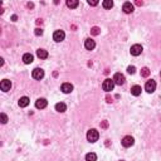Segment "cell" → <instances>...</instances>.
Masks as SVG:
<instances>
[{
  "instance_id": "obj_2",
  "label": "cell",
  "mask_w": 161,
  "mask_h": 161,
  "mask_svg": "<svg viewBox=\"0 0 161 161\" xmlns=\"http://www.w3.org/2000/svg\"><path fill=\"white\" fill-rule=\"evenodd\" d=\"M113 87H115V82H113V79H111V78L105 79L103 83H102V88H103V91H106V92L113 91Z\"/></svg>"
},
{
  "instance_id": "obj_7",
  "label": "cell",
  "mask_w": 161,
  "mask_h": 161,
  "mask_svg": "<svg viewBox=\"0 0 161 161\" xmlns=\"http://www.w3.org/2000/svg\"><path fill=\"white\" fill-rule=\"evenodd\" d=\"M130 52H131L132 56L137 57V56H140V54L142 53V46H140V44H135V46H132V47H131Z\"/></svg>"
},
{
  "instance_id": "obj_6",
  "label": "cell",
  "mask_w": 161,
  "mask_h": 161,
  "mask_svg": "<svg viewBox=\"0 0 161 161\" xmlns=\"http://www.w3.org/2000/svg\"><path fill=\"white\" fill-rule=\"evenodd\" d=\"M32 76L34 79H42V78L44 77V71L42 69V68H35V69H33L32 72Z\"/></svg>"
},
{
  "instance_id": "obj_20",
  "label": "cell",
  "mask_w": 161,
  "mask_h": 161,
  "mask_svg": "<svg viewBox=\"0 0 161 161\" xmlns=\"http://www.w3.org/2000/svg\"><path fill=\"white\" fill-rule=\"evenodd\" d=\"M86 161H97V155L94 152H90L86 155Z\"/></svg>"
},
{
  "instance_id": "obj_29",
  "label": "cell",
  "mask_w": 161,
  "mask_h": 161,
  "mask_svg": "<svg viewBox=\"0 0 161 161\" xmlns=\"http://www.w3.org/2000/svg\"><path fill=\"white\" fill-rule=\"evenodd\" d=\"M12 19H13V20H14V22H15V20H16V15H13V16H12Z\"/></svg>"
},
{
  "instance_id": "obj_25",
  "label": "cell",
  "mask_w": 161,
  "mask_h": 161,
  "mask_svg": "<svg viewBox=\"0 0 161 161\" xmlns=\"http://www.w3.org/2000/svg\"><path fill=\"white\" fill-rule=\"evenodd\" d=\"M0 116H1V123H6V122H8V116H6L5 113H1Z\"/></svg>"
},
{
  "instance_id": "obj_22",
  "label": "cell",
  "mask_w": 161,
  "mask_h": 161,
  "mask_svg": "<svg viewBox=\"0 0 161 161\" xmlns=\"http://www.w3.org/2000/svg\"><path fill=\"white\" fill-rule=\"evenodd\" d=\"M141 76L142 77H149L150 76V69L147 67H145V68H142L141 69Z\"/></svg>"
},
{
  "instance_id": "obj_11",
  "label": "cell",
  "mask_w": 161,
  "mask_h": 161,
  "mask_svg": "<svg viewBox=\"0 0 161 161\" xmlns=\"http://www.w3.org/2000/svg\"><path fill=\"white\" fill-rule=\"evenodd\" d=\"M94 47H96V42H94L93 39L88 38V39H86V40H84V48H86V49H88V50H93V49H94Z\"/></svg>"
},
{
  "instance_id": "obj_18",
  "label": "cell",
  "mask_w": 161,
  "mask_h": 161,
  "mask_svg": "<svg viewBox=\"0 0 161 161\" xmlns=\"http://www.w3.org/2000/svg\"><path fill=\"white\" fill-rule=\"evenodd\" d=\"M141 87L140 86H133V87L131 88V93L133 94V96H140L141 94Z\"/></svg>"
},
{
  "instance_id": "obj_12",
  "label": "cell",
  "mask_w": 161,
  "mask_h": 161,
  "mask_svg": "<svg viewBox=\"0 0 161 161\" xmlns=\"http://www.w3.org/2000/svg\"><path fill=\"white\" fill-rule=\"evenodd\" d=\"M122 10L126 13V14H131V13L133 12V5L130 1H126L125 4H123V6H122Z\"/></svg>"
},
{
  "instance_id": "obj_5",
  "label": "cell",
  "mask_w": 161,
  "mask_h": 161,
  "mask_svg": "<svg viewBox=\"0 0 161 161\" xmlns=\"http://www.w3.org/2000/svg\"><path fill=\"white\" fill-rule=\"evenodd\" d=\"M121 143H122L123 147H131L133 143H135V140H133L132 136H125V137L122 139Z\"/></svg>"
},
{
  "instance_id": "obj_24",
  "label": "cell",
  "mask_w": 161,
  "mask_h": 161,
  "mask_svg": "<svg viewBox=\"0 0 161 161\" xmlns=\"http://www.w3.org/2000/svg\"><path fill=\"white\" fill-rule=\"evenodd\" d=\"M127 72H128L130 74H133V73H135V72H136V68L133 67V66H130V67L127 68Z\"/></svg>"
},
{
  "instance_id": "obj_19",
  "label": "cell",
  "mask_w": 161,
  "mask_h": 161,
  "mask_svg": "<svg viewBox=\"0 0 161 161\" xmlns=\"http://www.w3.org/2000/svg\"><path fill=\"white\" fill-rule=\"evenodd\" d=\"M18 103H19L20 107H26V106L29 105V98H28V97H22V98L19 100Z\"/></svg>"
},
{
  "instance_id": "obj_8",
  "label": "cell",
  "mask_w": 161,
  "mask_h": 161,
  "mask_svg": "<svg viewBox=\"0 0 161 161\" xmlns=\"http://www.w3.org/2000/svg\"><path fill=\"white\" fill-rule=\"evenodd\" d=\"M0 88H1L3 92L10 91V88H12V82H10L9 79H3L1 83H0Z\"/></svg>"
},
{
  "instance_id": "obj_23",
  "label": "cell",
  "mask_w": 161,
  "mask_h": 161,
  "mask_svg": "<svg viewBox=\"0 0 161 161\" xmlns=\"http://www.w3.org/2000/svg\"><path fill=\"white\" fill-rule=\"evenodd\" d=\"M91 33L93 34V35H98V34H100V28L94 26V28H92V29H91Z\"/></svg>"
},
{
  "instance_id": "obj_17",
  "label": "cell",
  "mask_w": 161,
  "mask_h": 161,
  "mask_svg": "<svg viewBox=\"0 0 161 161\" xmlns=\"http://www.w3.org/2000/svg\"><path fill=\"white\" fill-rule=\"evenodd\" d=\"M66 109H67V106L63 102H59V103L56 105V111H58V112H64Z\"/></svg>"
},
{
  "instance_id": "obj_26",
  "label": "cell",
  "mask_w": 161,
  "mask_h": 161,
  "mask_svg": "<svg viewBox=\"0 0 161 161\" xmlns=\"http://www.w3.org/2000/svg\"><path fill=\"white\" fill-rule=\"evenodd\" d=\"M34 33H35V35H42V34H43V29H39V28H37L35 29V32H34Z\"/></svg>"
},
{
  "instance_id": "obj_14",
  "label": "cell",
  "mask_w": 161,
  "mask_h": 161,
  "mask_svg": "<svg viewBox=\"0 0 161 161\" xmlns=\"http://www.w3.org/2000/svg\"><path fill=\"white\" fill-rule=\"evenodd\" d=\"M33 59H34V57H33L30 53H25V54L23 56V62H24L25 64H30V63L33 62Z\"/></svg>"
},
{
  "instance_id": "obj_3",
  "label": "cell",
  "mask_w": 161,
  "mask_h": 161,
  "mask_svg": "<svg viewBox=\"0 0 161 161\" xmlns=\"http://www.w3.org/2000/svg\"><path fill=\"white\" fill-rule=\"evenodd\" d=\"M64 38H66V33H64L63 30H56V32L53 33L54 42L60 43V42H63V40H64Z\"/></svg>"
},
{
  "instance_id": "obj_15",
  "label": "cell",
  "mask_w": 161,
  "mask_h": 161,
  "mask_svg": "<svg viewBox=\"0 0 161 161\" xmlns=\"http://www.w3.org/2000/svg\"><path fill=\"white\" fill-rule=\"evenodd\" d=\"M37 56H38V58H40V59H47L48 58V52L46 49H38L37 50Z\"/></svg>"
},
{
  "instance_id": "obj_13",
  "label": "cell",
  "mask_w": 161,
  "mask_h": 161,
  "mask_svg": "<svg viewBox=\"0 0 161 161\" xmlns=\"http://www.w3.org/2000/svg\"><path fill=\"white\" fill-rule=\"evenodd\" d=\"M60 90L63 93H71L72 91H73V86H72L71 83H63L60 87Z\"/></svg>"
},
{
  "instance_id": "obj_9",
  "label": "cell",
  "mask_w": 161,
  "mask_h": 161,
  "mask_svg": "<svg viewBox=\"0 0 161 161\" xmlns=\"http://www.w3.org/2000/svg\"><path fill=\"white\" fill-rule=\"evenodd\" d=\"M125 76H123L122 73H116L115 76H113V82H115V84H118V86H121L125 83Z\"/></svg>"
},
{
  "instance_id": "obj_4",
  "label": "cell",
  "mask_w": 161,
  "mask_h": 161,
  "mask_svg": "<svg viewBox=\"0 0 161 161\" xmlns=\"http://www.w3.org/2000/svg\"><path fill=\"white\" fill-rule=\"evenodd\" d=\"M155 90H156V82L154 79L147 81L145 84V91L147 93H152V92H155Z\"/></svg>"
},
{
  "instance_id": "obj_21",
  "label": "cell",
  "mask_w": 161,
  "mask_h": 161,
  "mask_svg": "<svg viewBox=\"0 0 161 161\" xmlns=\"http://www.w3.org/2000/svg\"><path fill=\"white\" fill-rule=\"evenodd\" d=\"M102 5H103L105 9H111L112 6H113V1H112V0H105V1L102 3Z\"/></svg>"
},
{
  "instance_id": "obj_28",
  "label": "cell",
  "mask_w": 161,
  "mask_h": 161,
  "mask_svg": "<svg viewBox=\"0 0 161 161\" xmlns=\"http://www.w3.org/2000/svg\"><path fill=\"white\" fill-rule=\"evenodd\" d=\"M3 64H4V59L1 58V59H0V66H3Z\"/></svg>"
},
{
  "instance_id": "obj_10",
  "label": "cell",
  "mask_w": 161,
  "mask_h": 161,
  "mask_svg": "<svg viewBox=\"0 0 161 161\" xmlns=\"http://www.w3.org/2000/svg\"><path fill=\"white\" fill-rule=\"evenodd\" d=\"M47 105H48V102H47L46 98H38V100L35 101V107L38 108V109L46 108V107H47Z\"/></svg>"
},
{
  "instance_id": "obj_27",
  "label": "cell",
  "mask_w": 161,
  "mask_h": 161,
  "mask_svg": "<svg viewBox=\"0 0 161 161\" xmlns=\"http://www.w3.org/2000/svg\"><path fill=\"white\" fill-rule=\"evenodd\" d=\"M88 4H90L91 6H96L98 4V1H97V0H92V1H91V0H88Z\"/></svg>"
},
{
  "instance_id": "obj_30",
  "label": "cell",
  "mask_w": 161,
  "mask_h": 161,
  "mask_svg": "<svg viewBox=\"0 0 161 161\" xmlns=\"http://www.w3.org/2000/svg\"><path fill=\"white\" fill-rule=\"evenodd\" d=\"M160 76H161V72H160Z\"/></svg>"
},
{
  "instance_id": "obj_1",
  "label": "cell",
  "mask_w": 161,
  "mask_h": 161,
  "mask_svg": "<svg viewBox=\"0 0 161 161\" xmlns=\"http://www.w3.org/2000/svg\"><path fill=\"white\" fill-rule=\"evenodd\" d=\"M98 137H100V133H98L97 130L94 128H91L90 131L87 132V140L90 142H96L98 140Z\"/></svg>"
},
{
  "instance_id": "obj_16",
  "label": "cell",
  "mask_w": 161,
  "mask_h": 161,
  "mask_svg": "<svg viewBox=\"0 0 161 161\" xmlns=\"http://www.w3.org/2000/svg\"><path fill=\"white\" fill-rule=\"evenodd\" d=\"M78 5H79V1H78V0H67V6L68 8L76 9Z\"/></svg>"
}]
</instances>
